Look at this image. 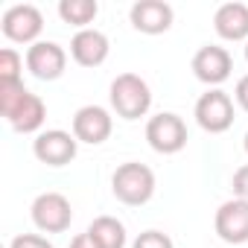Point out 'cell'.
I'll use <instances>...</instances> for the list:
<instances>
[{"instance_id":"obj_1","label":"cell","mask_w":248,"mask_h":248,"mask_svg":"<svg viewBox=\"0 0 248 248\" xmlns=\"http://www.w3.org/2000/svg\"><path fill=\"white\" fill-rule=\"evenodd\" d=\"M0 114L18 135H32L44 126L47 105L38 93L27 91L24 85H0Z\"/></svg>"},{"instance_id":"obj_2","label":"cell","mask_w":248,"mask_h":248,"mask_svg":"<svg viewBox=\"0 0 248 248\" xmlns=\"http://www.w3.org/2000/svg\"><path fill=\"white\" fill-rule=\"evenodd\" d=\"M108 99L120 120H140L152 108V91H149L146 79H140L138 73H120L111 82Z\"/></svg>"},{"instance_id":"obj_3","label":"cell","mask_w":248,"mask_h":248,"mask_svg":"<svg viewBox=\"0 0 248 248\" xmlns=\"http://www.w3.org/2000/svg\"><path fill=\"white\" fill-rule=\"evenodd\" d=\"M111 190L117 202L129 204V207H140L155 196V172L140 161H126L114 170Z\"/></svg>"},{"instance_id":"obj_4","label":"cell","mask_w":248,"mask_h":248,"mask_svg":"<svg viewBox=\"0 0 248 248\" xmlns=\"http://www.w3.org/2000/svg\"><path fill=\"white\" fill-rule=\"evenodd\" d=\"M146 140L158 155H175L187 146V126L172 111H161L146 123Z\"/></svg>"},{"instance_id":"obj_5","label":"cell","mask_w":248,"mask_h":248,"mask_svg":"<svg viewBox=\"0 0 248 248\" xmlns=\"http://www.w3.org/2000/svg\"><path fill=\"white\" fill-rule=\"evenodd\" d=\"M0 30L3 35L12 41V44H38V35L44 30V15L38 6L32 3H18V6H9L0 18Z\"/></svg>"},{"instance_id":"obj_6","label":"cell","mask_w":248,"mask_h":248,"mask_svg":"<svg viewBox=\"0 0 248 248\" xmlns=\"http://www.w3.org/2000/svg\"><path fill=\"white\" fill-rule=\"evenodd\" d=\"M196 123L210 132V135H222L233 126V99L222 91V88H210L207 93L199 96L196 102Z\"/></svg>"},{"instance_id":"obj_7","label":"cell","mask_w":248,"mask_h":248,"mask_svg":"<svg viewBox=\"0 0 248 248\" xmlns=\"http://www.w3.org/2000/svg\"><path fill=\"white\" fill-rule=\"evenodd\" d=\"M32 222L41 233H64L73 222V207L62 193H41L32 202Z\"/></svg>"},{"instance_id":"obj_8","label":"cell","mask_w":248,"mask_h":248,"mask_svg":"<svg viewBox=\"0 0 248 248\" xmlns=\"http://www.w3.org/2000/svg\"><path fill=\"white\" fill-rule=\"evenodd\" d=\"M76 149H79V140L62 129L38 132V138L32 140V155L47 167H67L76 158Z\"/></svg>"},{"instance_id":"obj_9","label":"cell","mask_w":248,"mask_h":248,"mask_svg":"<svg viewBox=\"0 0 248 248\" xmlns=\"http://www.w3.org/2000/svg\"><path fill=\"white\" fill-rule=\"evenodd\" d=\"M111 129H114V120H111L108 108H102V105H82L73 114V138L79 143L99 146L111 138Z\"/></svg>"},{"instance_id":"obj_10","label":"cell","mask_w":248,"mask_h":248,"mask_svg":"<svg viewBox=\"0 0 248 248\" xmlns=\"http://www.w3.org/2000/svg\"><path fill=\"white\" fill-rule=\"evenodd\" d=\"M233 70V59L225 47L219 44H204L196 56H193V76L210 88H219L222 82L231 79Z\"/></svg>"},{"instance_id":"obj_11","label":"cell","mask_w":248,"mask_h":248,"mask_svg":"<svg viewBox=\"0 0 248 248\" xmlns=\"http://www.w3.org/2000/svg\"><path fill=\"white\" fill-rule=\"evenodd\" d=\"M67 67V53L56 41H38L27 47V70L41 82H56Z\"/></svg>"},{"instance_id":"obj_12","label":"cell","mask_w":248,"mask_h":248,"mask_svg":"<svg viewBox=\"0 0 248 248\" xmlns=\"http://www.w3.org/2000/svg\"><path fill=\"white\" fill-rule=\"evenodd\" d=\"M213 228H216V236L222 242H228V245L248 242V202L231 199V202L219 204Z\"/></svg>"},{"instance_id":"obj_13","label":"cell","mask_w":248,"mask_h":248,"mask_svg":"<svg viewBox=\"0 0 248 248\" xmlns=\"http://www.w3.org/2000/svg\"><path fill=\"white\" fill-rule=\"evenodd\" d=\"M172 6L164 3V0H138V3L129 9V21L138 32L143 35H161L172 27Z\"/></svg>"},{"instance_id":"obj_14","label":"cell","mask_w":248,"mask_h":248,"mask_svg":"<svg viewBox=\"0 0 248 248\" xmlns=\"http://www.w3.org/2000/svg\"><path fill=\"white\" fill-rule=\"evenodd\" d=\"M111 53V44H108V35L88 27V30H79L73 38H70V56L79 67H99Z\"/></svg>"},{"instance_id":"obj_15","label":"cell","mask_w":248,"mask_h":248,"mask_svg":"<svg viewBox=\"0 0 248 248\" xmlns=\"http://www.w3.org/2000/svg\"><path fill=\"white\" fill-rule=\"evenodd\" d=\"M213 30L222 41H248V6L239 0L222 3L213 15Z\"/></svg>"},{"instance_id":"obj_16","label":"cell","mask_w":248,"mask_h":248,"mask_svg":"<svg viewBox=\"0 0 248 248\" xmlns=\"http://www.w3.org/2000/svg\"><path fill=\"white\" fill-rule=\"evenodd\" d=\"M99 248H126V225L114 216H96L88 228Z\"/></svg>"},{"instance_id":"obj_17","label":"cell","mask_w":248,"mask_h":248,"mask_svg":"<svg viewBox=\"0 0 248 248\" xmlns=\"http://www.w3.org/2000/svg\"><path fill=\"white\" fill-rule=\"evenodd\" d=\"M96 15H99L96 0H62L59 3V18L79 30H88V24L96 21Z\"/></svg>"},{"instance_id":"obj_18","label":"cell","mask_w":248,"mask_h":248,"mask_svg":"<svg viewBox=\"0 0 248 248\" xmlns=\"http://www.w3.org/2000/svg\"><path fill=\"white\" fill-rule=\"evenodd\" d=\"M24 64L27 59H21L18 50L3 47L0 50V85H24Z\"/></svg>"},{"instance_id":"obj_19","label":"cell","mask_w":248,"mask_h":248,"mask_svg":"<svg viewBox=\"0 0 248 248\" xmlns=\"http://www.w3.org/2000/svg\"><path fill=\"white\" fill-rule=\"evenodd\" d=\"M132 248H175V245H172L170 233H164V231H143V233H138Z\"/></svg>"},{"instance_id":"obj_20","label":"cell","mask_w":248,"mask_h":248,"mask_svg":"<svg viewBox=\"0 0 248 248\" xmlns=\"http://www.w3.org/2000/svg\"><path fill=\"white\" fill-rule=\"evenodd\" d=\"M9 248H53V242L47 236H38V233H21L12 239Z\"/></svg>"},{"instance_id":"obj_21","label":"cell","mask_w":248,"mask_h":248,"mask_svg":"<svg viewBox=\"0 0 248 248\" xmlns=\"http://www.w3.org/2000/svg\"><path fill=\"white\" fill-rule=\"evenodd\" d=\"M231 190H233V199H239V202H248V164H245V167H239V170L233 172Z\"/></svg>"},{"instance_id":"obj_22","label":"cell","mask_w":248,"mask_h":248,"mask_svg":"<svg viewBox=\"0 0 248 248\" xmlns=\"http://www.w3.org/2000/svg\"><path fill=\"white\" fill-rule=\"evenodd\" d=\"M233 99H236V105H239L242 111H248V76H242V79L236 82V91H233Z\"/></svg>"},{"instance_id":"obj_23","label":"cell","mask_w":248,"mask_h":248,"mask_svg":"<svg viewBox=\"0 0 248 248\" xmlns=\"http://www.w3.org/2000/svg\"><path fill=\"white\" fill-rule=\"evenodd\" d=\"M70 248H99L96 245V239L85 231V233H79V236H73V242H70Z\"/></svg>"},{"instance_id":"obj_24","label":"cell","mask_w":248,"mask_h":248,"mask_svg":"<svg viewBox=\"0 0 248 248\" xmlns=\"http://www.w3.org/2000/svg\"><path fill=\"white\" fill-rule=\"evenodd\" d=\"M242 146H245V155H248V132H245V138H242Z\"/></svg>"},{"instance_id":"obj_25","label":"cell","mask_w":248,"mask_h":248,"mask_svg":"<svg viewBox=\"0 0 248 248\" xmlns=\"http://www.w3.org/2000/svg\"><path fill=\"white\" fill-rule=\"evenodd\" d=\"M245 62H248V41H245Z\"/></svg>"}]
</instances>
